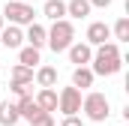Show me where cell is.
Masks as SVG:
<instances>
[{"label": "cell", "instance_id": "1", "mask_svg": "<svg viewBox=\"0 0 129 126\" xmlns=\"http://www.w3.org/2000/svg\"><path fill=\"white\" fill-rule=\"evenodd\" d=\"M72 42H75V27H72V21H69V18L51 21V30H48V42H45V45H48L54 54H63Z\"/></svg>", "mask_w": 129, "mask_h": 126}, {"label": "cell", "instance_id": "2", "mask_svg": "<svg viewBox=\"0 0 129 126\" xmlns=\"http://www.w3.org/2000/svg\"><path fill=\"white\" fill-rule=\"evenodd\" d=\"M81 111H84V117H87L90 123H105L108 114H111V102H108L105 93L90 90L87 96H81Z\"/></svg>", "mask_w": 129, "mask_h": 126}, {"label": "cell", "instance_id": "3", "mask_svg": "<svg viewBox=\"0 0 129 126\" xmlns=\"http://www.w3.org/2000/svg\"><path fill=\"white\" fill-rule=\"evenodd\" d=\"M9 24H18V27H27L33 18H36V12H33L30 3H21V0H9L6 6H3V12H0Z\"/></svg>", "mask_w": 129, "mask_h": 126}, {"label": "cell", "instance_id": "4", "mask_svg": "<svg viewBox=\"0 0 129 126\" xmlns=\"http://www.w3.org/2000/svg\"><path fill=\"white\" fill-rule=\"evenodd\" d=\"M57 111H63V117L66 114H78L81 111V90L78 87H63L57 93Z\"/></svg>", "mask_w": 129, "mask_h": 126}, {"label": "cell", "instance_id": "5", "mask_svg": "<svg viewBox=\"0 0 129 126\" xmlns=\"http://www.w3.org/2000/svg\"><path fill=\"white\" fill-rule=\"evenodd\" d=\"M90 69H93V75H117V72L123 69V57H120V54H117V57L93 54V57H90Z\"/></svg>", "mask_w": 129, "mask_h": 126}, {"label": "cell", "instance_id": "6", "mask_svg": "<svg viewBox=\"0 0 129 126\" xmlns=\"http://www.w3.org/2000/svg\"><path fill=\"white\" fill-rule=\"evenodd\" d=\"M66 54H69V63H72V66H87L90 57H93V45H87V42H72V45L66 48Z\"/></svg>", "mask_w": 129, "mask_h": 126}, {"label": "cell", "instance_id": "7", "mask_svg": "<svg viewBox=\"0 0 129 126\" xmlns=\"http://www.w3.org/2000/svg\"><path fill=\"white\" fill-rule=\"evenodd\" d=\"M21 42H24V30L18 24H3V30H0V45L3 48H21Z\"/></svg>", "mask_w": 129, "mask_h": 126}, {"label": "cell", "instance_id": "8", "mask_svg": "<svg viewBox=\"0 0 129 126\" xmlns=\"http://www.w3.org/2000/svg\"><path fill=\"white\" fill-rule=\"evenodd\" d=\"M24 39H27V45H33V48H45V42H48V30L42 27V24H36V21H30L27 24V33H24Z\"/></svg>", "mask_w": 129, "mask_h": 126}, {"label": "cell", "instance_id": "9", "mask_svg": "<svg viewBox=\"0 0 129 126\" xmlns=\"http://www.w3.org/2000/svg\"><path fill=\"white\" fill-rule=\"evenodd\" d=\"M105 39H111V27L105 21H93L87 27V45H102Z\"/></svg>", "mask_w": 129, "mask_h": 126}, {"label": "cell", "instance_id": "10", "mask_svg": "<svg viewBox=\"0 0 129 126\" xmlns=\"http://www.w3.org/2000/svg\"><path fill=\"white\" fill-rule=\"evenodd\" d=\"M93 69L90 66H75L72 69V87H78V90H87V87H93Z\"/></svg>", "mask_w": 129, "mask_h": 126}, {"label": "cell", "instance_id": "11", "mask_svg": "<svg viewBox=\"0 0 129 126\" xmlns=\"http://www.w3.org/2000/svg\"><path fill=\"white\" fill-rule=\"evenodd\" d=\"M33 99H36V105L42 111H57V90L54 87H39V93Z\"/></svg>", "mask_w": 129, "mask_h": 126}, {"label": "cell", "instance_id": "12", "mask_svg": "<svg viewBox=\"0 0 129 126\" xmlns=\"http://www.w3.org/2000/svg\"><path fill=\"white\" fill-rule=\"evenodd\" d=\"M21 120V114H18V102H0V126H15Z\"/></svg>", "mask_w": 129, "mask_h": 126}, {"label": "cell", "instance_id": "13", "mask_svg": "<svg viewBox=\"0 0 129 126\" xmlns=\"http://www.w3.org/2000/svg\"><path fill=\"white\" fill-rule=\"evenodd\" d=\"M33 81H36V87H57V69L54 66H39Z\"/></svg>", "mask_w": 129, "mask_h": 126}, {"label": "cell", "instance_id": "14", "mask_svg": "<svg viewBox=\"0 0 129 126\" xmlns=\"http://www.w3.org/2000/svg\"><path fill=\"white\" fill-rule=\"evenodd\" d=\"M18 114H21V120H27V123H30L36 114H42V108L36 105V99H33V96H21V99H18Z\"/></svg>", "mask_w": 129, "mask_h": 126}, {"label": "cell", "instance_id": "15", "mask_svg": "<svg viewBox=\"0 0 129 126\" xmlns=\"http://www.w3.org/2000/svg\"><path fill=\"white\" fill-rule=\"evenodd\" d=\"M42 15H45L48 21L66 18V3H63V0H45V6H42Z\"/></svg>", "mask_w": 129, "mask_h": 126}, {"label": "cell", "instance_id": "16", "mask_svg": "<svg viewBox=\"0 0 129 126\" xmlns=\"http://www.w3.org/2000/svg\"><path fill=\"white\" fill-rule=\"evenodd\" d=\"M90 9H93V6H90L87 0H69V3H66V15H69V18H87Z\"/></svg>", "mask_w": 129, "mask_h": 126}, {"label": "cell", "instance_id": "17", "mask_svg": "<svg viewBox=\"0 0 129 126\" xmlns=\"http://www.w3.org/2000/svg\"><path fill=\"white\" fill-rule=\"evenodd\" d=\"M18 63H24V66H36V63H42L39 60V48H33V45H21L18 48Z\"/></svg>", "mask_w": 129, "mask_h": 126}, {"label": "cell", "instance_id": "18", "mask_svg": "<svg viewBox=\"0 0 129 126\" xmlns=\"http://www.w3.org/2000/svg\"><path fill=\"white\" fill-rule=\"evenodd\" d=\"M9 78L18 81V84H33V69H30V66H24V63H15L12 72H9Z\"/></svg>", "mask_w": 129, "mask_h": 126}, {"label": "cell", "instance_id": "19", "mask_svg": "<svg viewBox=\"0 0 129 126\" xmlns=\"http://www.w3.org/2000/svg\"><path fill=\"white\" fill-rule=\"evenodd\" d=\"M111 36H114V42H129V18H117L114 21V27H111Z\"/></svg>", "mask_w": 129, "mask_h": 126}, {"label": "cell", "instance_id": "20", "mask_svg": "<svg viewBox=\"0 0 129 126\" xmlns=\"http://www.w3.org/2000/svg\"><path fill=\"white\" fill-rule=\"evenodd\" d=\"M30 87H33V84H18V81H12V84H9V90L18 96V99H21V96H33Z\"/></svg>", "mask_w": 129, "mask_h": 126}, {"label": "cell", "instance_id": "21", "mask_svg": "<svg viewBox=\"0 0 129 126\" xmlns=\"http://www.w3.org/2000/svg\"><path fill=\"white\" fill-rule=\"evenodd\" d=\"M30 126H54V117H51V111H42V114H36L30 120Z\"/></svg>", "mask_w": 129, "mask_h": 126}, {"label": "cell", "instance_id": "22", "mask_svg": "<svg viewBox=\"0 0 129 126\" xmlns=\"http://www.w3.org/2000/svg\"><path fill=\"white\" fill-rule=\"evenodd\" d=\"M60 126H84V120H81L78 114H66V117H63V123H60Z\"/></svg>", "mask_w": 129, "mask_h": 126}, {"label": "cell", "instance_id": "23", "mask_svg": "<svg viewBox=\"0 0 129 126\" xmlns=\"http://www.w3.org/2000/svg\"><path fill=\"white\" fill-rule=\"evenodd\" d=\"M90 6H96V9H108L111 6V0H87Z\"/></svg>", "mask_w": 129, "mask_h": 126}, {"label": "cell", "instance_id": "24", "mask_svg": "<svg viewBox=\"0 0 129 126\" xmlns=\"http://www.w3.org/2000/svg\"><path fill=\"white\" fill-rule=\"evenodd\" d=\"M3 24H6V18H3V15H0V30H3Z\"/></svg>", "mask_w": 129, "mask_h": 126}, {"label": "cell", "instance_id": "25", "mask_svg": "<svg viewBox=\"0 0 129 126\" xmlns=\"http://www.w3.org/2000/svg\"><path fill=\"white\" fill-rule=\"evenodd\" d=\"M21 3H30V0H21Z\"/></svg>", "mask_w": 129, "mask_h": 126}]
</instances>
